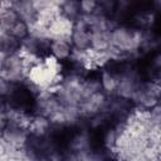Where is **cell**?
<instances>
[{"instance_id":"cell-2","label":"cell","mask_w":161,"mask_h":161,"mask_svg":"<svg viewBox=\"0 0 161 161\" xmlns=\"http://www.w3.org/2000/svg\"><path fill=\"white\" fill-rule=\"evenodd\" d=\"M60 13H62V15H64L65 18H68L73 21L75 19H78L82 15L80 10H79L78 0H65L60 6Z\"/></svg>"},{"instance_id":"cell-4","label":"cell","mask_w":161,"mask_h":161,"mask_svg":"<svg viewBox=\"0 0 161 161\" xmlns=\"http://www.w3.org/2000/svg\"><path fill=\"white\" fill-rule=\"evenodd\" d=\"M78 3H79V10L82 15L93 14L98 6L97 0H78Z\"/></svg>"},{"instance_id":"cell-3","label":"cell","mask_w":161,"mask_h":161,"mask_svg":"<svg viewBox=\"0 0 161 161\" xmlns=\"http://www.w3.org/2000/svg\"><path fill=\"white\" fill-rule=\"evenodd\" d=\"M6 33L21 42L25 36H28L30 34V26H29V24L26 21H24L23 19H19L18 21L14 23V25Z\"/></svg>"},{"instance_id":"cell-1","label":"cell","mask_w":161,"mask_h":161,"mask_svg":"<svg viewBox=\"0 0 161 161\" xmlns=\"http://www.w3.org/2000/svg\"><path fill=\"white\" fill-rule=\"evenodd\" d=\"M73 45L70 39H50V55L59 62H65L72 57Z\"/></svg>"}]
</instances>
